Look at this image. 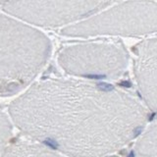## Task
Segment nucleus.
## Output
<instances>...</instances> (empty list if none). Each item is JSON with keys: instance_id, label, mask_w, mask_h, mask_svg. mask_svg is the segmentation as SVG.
<instances>
[{"instance_id": "nucleus-1", "label": "nucleus", "mask_w": 157, "mask_h": 157, "mask_svg": "<svg viewBox=\"0 0 157 157\" xmlns=\"http://www.w3.org/2000/svg\"><path fill=\"white\" fill-rule=\"evenodd\" d=\"M10 115L25 134L70 155L111 152L141 131L145 112L111 86L46 82L12 103Z\"/></svg>"}, {"instance_id": "nucleus-2", "label": "nucleus", "mask_w": 157, "mask_h": 157, "mask_svg": "<svg viewBox=\"0 0 157 157\" xmlns=\"http://www.w3.org/2000/svg\"><path fill=\"white\" fill-rule=\"evenodd\" d=\"M3 151L0 157H61L45 146L28 141L17 142Z\"/></svg>"}, {"instance_id": "nucleus-3", "label": "nucleus", "mask_w": 157, "mask_h": 157, "mask_svg": "<svg viewBox=\"0 0 157 157\" xmlns=\"http://www.w3.org/2000/svg\"><path fill=\"white\" fill-rule=\"evenodd\" d=\"M12 136V126L10 121L4 114L0 113V152L6 148Z\"/></svg>"}]
</instances>
